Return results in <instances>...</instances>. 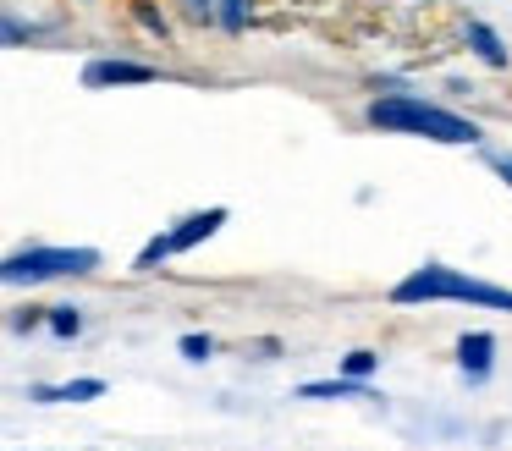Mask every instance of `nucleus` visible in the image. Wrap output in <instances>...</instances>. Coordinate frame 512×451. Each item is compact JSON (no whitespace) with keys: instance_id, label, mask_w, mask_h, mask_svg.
<instances>
[{"instance_id":"obj_2","label":"nucleus","mask_w":512,"mask_h":451,"mask_svg":"<svg viewBox=\"0 0 512 451\" xmlns=\"http://www.w3.org/2000/svg\"><path fill=\"white\" fill-rule=\"evenodd\" d=\"M375 132H402V138H430V143H479V127L446 105H424L413 94H386L369 105Z\"/></svg>"},{"instance_id":"obj_16","label":"nucleus","mask_w":512,"mask_h":451,"mask_svg":"<svg viewBox=\"0 0 512 451\" xmlns=\"http://www.w3.org/2000/svg\"><path fill=\"white\" fill-rule=\"evenodd\" d=\"M496 176H501V182L512 187V154H501V160H496Z\"/></svg>"},{"instance_id":"obj_7","label":"nucleus","mask_w":512,"mask_h":451,"mask_svg":"<svg viewBox=\"0 0 512 451\" xmlns=\"http://www.w3.org/2000/svg\"><path fill=\"white\" fill-rule=\"evenodd\" d=\"M105 396V380H67V385H34V402H94Z\"/></svg>"},{"instance_id":"obj_1","label":"nucleus","mask_w":512,"mask_h":451,"mask_svg":"<svg viewBox=\"0 0 512 451\" xmlns=\"http://www.w3.org/2000/svg\"><path fill=\"white\" fill-rule=\"evenodd\" d=\"M391 303L397 308H430V303H474V308H496V314H512V292L496 281H474V275H457L452 264L424 259L413 275H402L391 286Z\"/></svg>"},{"instance_id":"obj_8","label":"nucleus","mask_w":512,"mask_h":451,"mask_svg":"<svg viewBox=\"0 0 512 451\" xmlns=\"http://www.w3.org/2000/svg\"><path fill=\"white\" fill-rule=\"evenodd\" d=\"M298 396L303 402H336V396H375L364 380H353V374H342V380H309V385H298Z\"/></svg>"},{"instance_id":"obj_12","label":"nucleus","mask_w":512,"mask_h":451,"mask_svg":"<svg viewBox=\"0 0 512 451\" xmlns=\"http://www.w3.org/2000/svg\"><path fill=\"white\" fill-rule=\"evenodd\" d=\"M50 330H56V336H78L83 314H78V308H56V314H50Z\"/></svg>"},{"instance_id":"obj_13","label":"nucleus","mask_w":512,"mask_h":451,"mask_svg":"<svg viewBox=\"0 0 512 451\" xmlns=\"http://www.w3.org/2000/svg\"><path fill=\"white\" fill-rule=\"evenodd\" d=\"M182 11H188L193 22H215L221 17V0H182Z\"/></svg>"},{"instance_id":"obj_3","label":"nucleus","mask_w":512,"mask_h":451,"mask_svg":"<svg viewBox=\"0 0 512 451\" xmlns=\"http://www.w3.org/2000/svg\"><path fill=\"white\" fill-rule=\"evenodd\" d=\"M94 264H100V253L94 248H17L6 253V264H0V275H6V286H34V281H61V275H89Z\"/></svg>"},{"instance_id":"obj_6","label":"nucleus","mask_w":512,"mask_h":451,"mask_svg":"<svg viewBox=\"0 0 512 451\" xmlns=\"http://www.w3.org/2000/svg\"><path fill=\"white\" fill-rule=\"evenodd\" d=\"M116 83H155V66L144 61H89L83 66V88H116Z\"/></svg>"},{"instance_id":"obj_5","label":"nucleus","mask_w":512,"mask_h":451,"mask_svg":"<svg viewBox=\"0 0 512 451\" xmlns=\"http://www.w3.org/2000/svg\"><path fill=\"white\" fill-rule=\"evenodd\" d=\"M490 363H496V336L490 330H468V336H457V369H463V380H490Z\"/></svg>"},{"instance_id":"obj_11","label":"nucleus","mask_w":512,"mask_h":451,"mask_svg":"<svg viewBox=\"0 0 512 451\" xmlns=\"http://www.w3.org/2000/svg\"><path fill=\"white\" fill-rule=\"evenodd\" d=\"M375 358H380V352H369V347L347 352V358H342V374H353V380H364V374L375 369Z\"/></svg>"},{"instance_id":"obj_10","label":"nucleus","mask_w":512,"mask_h":451,"mask_svg":"<svg viewBox=\"0 0 512 451\" xmlns=\"http://www.w3.org/2000/svg\"><path fill=\"white\" fill-rule=\"evenodd\" d=\"M215 22H221L226 33H243L248 28V0H221V17Z\"/></svg>"},{"instance_id":"obj_14","label":"nucleus","mask_w":512,"mask_h":451,"mask_svg":"<svg viewBox=\"0 0 512 451\" xmlns=\"http://www.w3.org/2000/svg\"><path fill=\"white\" fill-rule=\"evenodd\" d=\"M215 352V341L210 336H182V358H193V363H204Z\"/></svg>"},{"instance_id":"obj_15","label":"nucleus","mask_w":512,"mask_h":451,"mask_svg":"<svg viewBox=\"0 0 512 451\" xmlns=\"http://www.w3.org/2000/svg\"><path fill=\"white\" fill-rule=\"evenodd\" d=\"M138 17H144V28H149V33H160V39H166V17H160V11L138 6Z\"/></svg>"},{"instance_id":"obj_4","label":"nucleus","mask_w":512,"mask_h":451,"mask_svg":"<svg viewBox=\"0 0 512 451\" xmlns=\"http://www.w3.org/2000/svg\"><path fill=\"white\" fill-rule=\"evenodd\" d=\"M226 226V209H199V215H182L171 231H160V237H149L144 248H138V270H160L166 259H177V253H193L204 237H215V231Z\"/></svg>"},{"instance_id":"obj_9","label":"nucleus","mask_w":512,"mask_h":451,"mask_svg":"<svg viewBox=\"0 0 512 451\" xmlns=\"http://www.w3.org/2000/svg\"><path fill=\"white\" fill-rule=\"evenodd\" d=\"M468 50H474L485 66H507V61H512L507 44H501V33L490 28V22H468Z\"/></svg>"}]
</instances>
